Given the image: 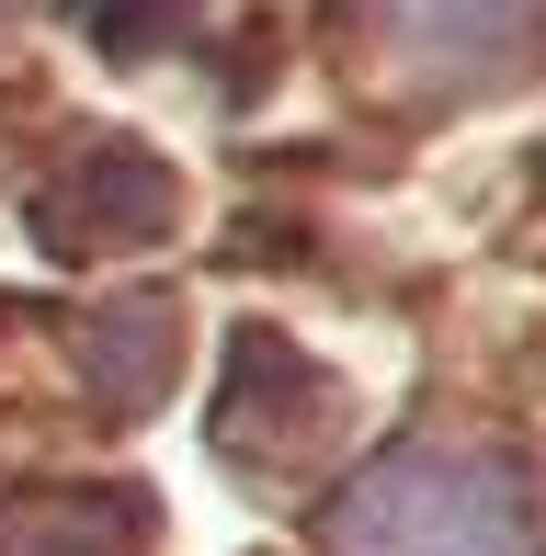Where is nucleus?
I'll return each mask as SVG.
<instances>
[{
    "label": "nucleus",
    "mask_w": 546,
    "mask_h": 556,
    "mask_svg": "<svg viewBox=\"0 0 546 556\" xmlns=\"http://www.w3.org/2000/svg\"><path fill=\"white\" fill-rule=\"evenodd\" d=\"M331 556H535V500L501 443H399L342 489Z\"/></svg>",
    "instance_id": "1"
},
{
    "label": "nucleus",
    "mask_w": 546,
    "mask_h": 556,
    "mask_svg": "<svg viewBox=\"0 0 546 556\" xmlns=\"http://www.w3.org/2000/svg\"><path fill=\"white\" fill-rule=\"evenodd\" d=\"M546 0H353V46L410 91H489L535 58Z\"/></svg>",
    "instance_id": "2"
},
{
    "label": "nucleus",
    "mask_w": 546,
    "mask_h": 556,
    "mask_svg": "<svg viewBox=\"0 0 546 556\" xmlns=\"http://www.w3.org/2000/svg\"><path fill=\"white\" fill-rule=\"evenodd\" d=\"M171 205H183V193H171V170L148 160L137 137H91V148H69V160L35 182L23 216H35V239L58 250V262H114V250L160 239Z\"/></svg>",
    "instance_id": "3"
},
{
    "label": "nucleus",
    "mask_w": 546,
    "mask_h": 556,
    "mask_svg": "<svg viewBox=\"0 0 546 556\" xmlns=\"http://www.w3.org/2000/svg\"><path fill=\"white\" fill-rule=\"evenodd\" d=\"M331 432H342V387L319 364H296L285 341L239 330L228 341V387H216V443H228V466L239 477H285Z\"/></svg>",
    "instance_id": "4"
},
{
    "label": "nucleus",
    "mask_w": 546,
    "mask_h": 556,
    "mask_svg": "<svg viewBox=\"0 0 546 556\" xmlns=\"http://www.w3.org/2000/svg\"><path fill=\"white\" fill-rule=\"evenodd\" d=\"M0 556H148L137 489H23L0 500Z\"/></svg>",
    "instance_id": "5"
},
{
    "label": "nucleus",
    "mask_w": 546,
    "mask_h": 556,
    "mask_svg": "<svg viewBox=\"0 0 546 556\" xmlns=\"http://www.w3.org/2000/svg\"><path fill=\"white\" fill-rule=\"evenodd\" d=\"M183 12L194 0H91V46L103 58H148L160 35H183Z\"/></svg>",
    "instance_id": "6"
}]
</instances>
